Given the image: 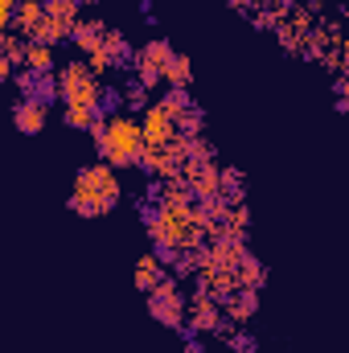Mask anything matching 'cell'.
<instances>
[{
  "label": "cell",
  "instance_id": "10",
  "mask_svg": "<svg viewBox=\"0 0 349 353\" xmlns=\"http://www.w3.org/2000/svg\"><path fill=\"white\" fill-rule=\"evenodd\" d=\"M41 12H46V21L54 25V33H58L62 41H70V29H74V21L83 17V8H79L74 0H41Z\"/></svg>",
  "mask_w": 349,
  "mask_h": 353
},
{
  "label": "cell",
  "instance_id": "6",
  "mask_svg": "<svg viewBox=\"0 0 349 353\" xmlns=\"http://www.w3.org/2000/svg\"><path fill=\"white\" fill-rule=\"evenodd\" d=\"M173 58V41L169 37H152L148 46H140L136 50V66H132V74L144 83V87H161L165 83V62Z\"/></svg>",
  "mask_w": 349,
  "mask_h": 353
},
{
  "label": "cell",
  "instance_id": "36",
  "mask_svg": "<svg viewBox=\"0 0 349 353\" xmlns=\"http://www.w3.org/2000/svg\"><path fill=\"white\" fill-rule=\"evenodd\" d=\"M74 4H79V8H94V4H99V0H74Z\"/></svg>",
  "mask_w": 349,
  "mask_h": 353
},
{
  "label": "cell",
  "instance_id": "29",
  "mask_svg": "<svg viewBox=\"0 0 349 353\" xmlns=\"http://www.w3.org/2000/svg\"><path fill=\"white\" fill-rule=\"evenodd\" d=\"M177 337L185 341V353H206V341H201V333H193L189 325H177Z\"/></svg>",
  "mask_w": 349,
  "mask_h": 353
},
{
  "label": "cell",
  "instance_id": "19",
  "mask_svg": "<svg viewBox=\"0 0 349 353\" xmlns=\"http://www.w3.org/2000/svg\"><path fill=\"white\" fill-rule=\"evenodd\" d=\"M304 21H296V17H288V21H279L271 33H275V41L283 46V54H300V46H304Z\"/></svg>",
  "mask_w": 349,
  "mask_h": 353
},
{
  "label": "cell",
  "instance_id": "16",
  "mask_svg": "<svg viewBox=\"0 0 349 353\" xmlns=\"http://www.w3.org/2000/svg\"><path fill=\"white\" fill-rule=\"evenodd\" d=\"M235 283H239V288H255V292L267 283V267H263L259 255H251V251L239 255V263H235Z\"/></svg>",
  "mask_w": 349,
  "mask_h": 353
},
{
  "label": "cell",
  "instance_id": "21",
  "mask_svg": "<svg viewBox=\"0 0 349 353\" xmlns=\"http://www.w3.org/2000/svg\"><path fill=\"white\" fill-rule=\"evenodd\" d=\"M189 83H193V62L173 50V58L165 62V87H189Z\"/></svg>",
  "mask_w": 349,
  "mask_h": 353
},
{
  "label": "cell",
  "instance_id": "33",
  "mask_svg": "<svg viewBox=\"0 0 349 353\" xmlns=\"http://www.w3.org/2000/svg\"><path fill=\"white\" fill-rule=\"evenodd\" d=\"M333 94H337V99H349V79L346 74H333Z\"/></svg>",
  "mask_w": 349,
  "mask_h": 353
},
{
  "label": "cell",
  "instance_id": "24",
  "mask_svg": "<svg viewBox=\"0 0 349 353\" xmlns=\"http://www.w3.org/2000/svg\"><path fill=\"white\" fill-rule=\"evenodd\" d=\"M25 66H29V70H46V74H54L58 62H54V50H50V46H29V50H25Z\"/></svg>",
  "mask_w": 349,
  "mask_h": 353
},
{
  "label": "cell",
  "instance_id": "30",
  "mask_svg": "<svg viewBox=\"0 0 349 353\" xmlns=\"http://www.w3.org/2000/svg\"><path fill=\"white\" fill-rule=\"evenodd\" d=\"M140 197L161 205V201H165V181H161V176H144V189H140Z\"/></svg>",
  "mask_w": 349,
  "mask_h": 353
},
{
  "label": "cell",
  "instance_id": "22",
  "mask_svg": "<svg viewBox=\"0 0 349 353\" xmlns=\"http://www.w3.org/2000/svg\"><path fill=\"white\" fill-rule=\"evenodd\" d=\"M226 350H230V353H259V337H255L251 329L235 325V329L226 333Z\"/></svg>",
  "mask_w": 349,
  "mask_h": 353
},
{
  "label": "cell",
  "instance_id": "1",
  "mask_svg": "<svg viewBox=\"0 0 349 353\" xmlns=\"http://www.w3.org/2000/svg\"><path fill=\"white\" fill-rule=\"evenodd\" d=\"M144 136H140V119L136 115H115L107 119V136H103V148H99V161H107L115 173L123 169H136L140 152H144Z\"/></svg>",
  "mask_w": 349,
  "mask_h": 353
},
{
  "label": "cell",
  "instance_id": "15",
  "mask_svg": "<svg viewBox=\"0 0 349 353\" xmlns=\"http://www.w3.org/2000/svg\"><path fill=\"white\" fill-rule=\"evenodd\" d=\"M41 0H17L12 4V12H8V29H17L21 37H29L37 25H41Z\"/></svg>",
  "mask_w": 349,
  "mask_h": 353
},
{
  "label": "cell",
  "instance_id": "14",
  "mask_svg": "<svg viewBox=\"0 0 349 353\" xmlns=\"http://www.w3.org/2000/svg\"><path fill=\"white\" fill-rule=\"evenodd\" d=\"M218 197H222L226 205H239V201L247 197V176H243V169L218 165Z\"/></svg>",
  "mask_w": 349,
  "mask_h": 353
},
{
  "label": "cell",
  "instance_id": "37",
  "mask_svg": "<svg viewBox=\"0 0 349 353\" xmlns=\"http://www.w3.org/2000/svg\"><path fill=\"white\" fill-rule=\"evenodd\" d=\"M4 41H8V29H4V33H0V54H4Z\"/></svg>",
  "mask_w": 349,
  "mask_h": 353
},
{
  "label": "cell",
  "instance_id": "9",
  "mask_svg": "<svg viewBox=\"0 0 349 353\" xmlns=\"http://www.w3.org/2000/svg\"><path fill=\"white\" fill-rule=\"evenodd\" d=\"M140 136H144V144L148 148H165V144H173V115L161 107V103H148V111L140 115Z\"/></svg>",
  "mask_w": 349,
  "mask_h": 353
},
{
  "label": "cell",
  "instance_id": "11",
  "mask_svg": "<svg viewBox=\"0 0 349 353\" xmlns=\"http://www.w3.org/2000/svg\"><path fill=\"white\" fill-rule=\"evenodd\" d=\"M107 21H99V17H79L74 21V29H70V46L74 50H83V54H94L99 46H103V37H107Z\"/></svg>",
  "mask_w": 349,
  "mask_h": 353
},
{
  "label": "cell",
  "instance_id": "8",
  "mask_svg": "<svg viewBox=\"0 0 349 353\" xmlns=\"http://www.w3.org/2000/svg\"><path fill=\"white\" fill-rule=\"evenodd\" d=\"M185 325H189L193 333H201V337H226V333L235 329V321H230L214 300H189Z\"/></svg>",
  "mask_w": 349,
  "mask_h": 353
},
{
  "label": "cell",
  "instance_id": "13",
  "mask_svg": "<svg viewBox=\"0 0 349 353\" xmlns=\"http://www.w3.org/2000/svg\"><path fill=\"white\" fill-rule=\"evenodd\" d=\"M12 128L21 136H41L46 132V107H37L29 99H17L12 103Z\"/></svg>",
  "mask_w": 349,
  "mask_h": 353
},
{
  "label": "cell",
  "instance_id": "2",
  "mask_svg": "<svg viewBox=\"0 0 349 353\" xmlns=\"http://www.w3.org/2000/svg\"><path fill=\"white\" fill-rule=\"evenodd\" d=\"M54 79H58V103L62 107H87L90 115H94V94H99L103 79L87 66V58H74V62L58 66Z\"/></svg>",
  "mask_w": 349,
  "mask_h": 353
},
{
  "label": "cell",
  "instance_id": "18",
  "mask_svg": "<svg viewBox=\"0 0 349 353\" xmlns=\"http://www.w3.org/2000/svg\"><path fill=\"white\" fill-rule=\"evenodd\" d=\"M115 115H123V90H119V83H99L94 119H115Z\"/></svg>",
  "mask_w": 349,
  "mask_h": 353
},
{
  "label": "cell",
  "instance_id": "34",
  "mask_svg": "<svg viewBox=\"0 0 349 353\" xmlns=\"http://www.w3.org/2000/svg\"><path fill=\"white\" fill-rule=\"evenodd\" d=\"M136 4H140V17H144L152 29H157V12H152V0H136Z\"/></svg>",
  "mask_w": 349,
  "mask_h": 353
},
{
  "label": "cell",
  "instance_id": "20",
  "mask_svg": "<svg viewBox=\"0 0 349 353\" xmlns=\"http://www.w3.org/2000/svg\"><path fill=\"white\" fill-rule=\"evenodd\" d=\"M165 275H169V271H165V267L152 259V251L136 259V288H140V292H152V288H157V283H161Z\"/></svg>",
  "mask_w": 349,
  "mask_h": 353
},
{
  "label": "cell",
  "instance_id": "5",
  "mask_svg": "<svg viewBox=\"0 0 349 353\" xmlns=\"http://www.w3.org/2000/svg\"><path fill=\"white\" fill-rule=\"evenodd\" d=\"M87 66L94 74H132V66H136V46L128 41V33L107 29L103 46H99L94 54H87Z\"/></svg>",
  "mask_w": 349,
  "mask_h": 353
},
{
  "label": "cell",
  "instance_id": "25",
  "mask_svg": "<svg viewBox=\"0 0 349 353\" xmlns=\"http://www.w3.org/2000/svg\"><path fill=\"white\" fill-rule=\"evenodd\" d=\"M25 50H29V41H25L21 33H8V41H4V58H8V66H12V70H21V66H25Z\"/></svg>",
  "mask_w": 349,
  "mask_h": 353
},
{
  "label": "cell",
  "instance_id": "3",
  "mask_svg": "<svg viewBox=\"0 0 349 353\" xmlns=\"http://www.w3.org/2000/svg\"><path fill=\"white\" fill-rule=\"evenodd\" d=\"M144 304H148V316H152L157 325H165V329L185 325L189 300H185V283H181L177 275H165L152 292H144Z\"/></svg>",
  "mask_w": 349,
  "mask_h": 353
},
{
  "label": "cell",
  "instance_id": "32",
  "mask_svg": "<svg viewBox=\"0 0 349 353\" xmlns=\"http://www.w3.org/2000/svg\"><path fill=\"white\" fill-rule=\"evenodd\" d=\"M226 4H230V8H235V12H243V17H251V12H255V8H259L263 0H226Z\"/></svg>",
  "mask_w": 349,
  "mask_h": 353
},
{
  "label": "cell",
  "instance_id": "7",
  "mask_svg": "<svg viewBox=\"0 0 349 353\" xmlns=\"http://www.w3.org/2000/svg\"><path fill=\"white\" fill-rule=\"evenodd\" d=\"M8 83H17L21 99H29V103H37V107H46V111H54V103H58V79H54V74L21 66V70H12Z\"/></svg>",
  "mask_w": 349,
  "mask_h": 353
},
{
  "label": "cell",
  "instance_id": "4",
  "mask_svg": "<svg viewBox=\"0 0 349 353\" xmlns=\"http://www.w3.org/2000/svg\"><path fill=\"white\" fill-rule=\"evenodd\" d=\"M74 189L79 193H87L99 201V210H103V218L119 205V197H123V185H119V173L107 165V161H99V165H83L79 169V181H74Z\"/></svg>",
  "mask_w": 349,
  "mask_h": 353
},
{
  "label": "cell",
  "instance_id": "26",
  "mask_svg": "<svg viewBox=\"0 0 349 353\" xmlns=\"http://www.w3.org/2000/svg\"><path fill=\"white\" fill-rule=\"evenodd\" d=\"M279 21H283V17H279V12H275V8H271V4H267V0H263L259 8H255V12H251V25H255V29H259V33H271V29H275V25H279Z\"/></svg>",
  "mask_w": 349,
  "mask_h": 353
},
{
  "label": "cell",
  "instance_id": "23",
  "mask_svg": "<svg viewBox=\"0 0 349 353\" xmlns=\"http://www.w3.org/2000/svg\"><path fill=\"white\" fill-rule=\"evenodd\" d=\"M169 115H181L185 107H193V94H189V87H165V94L157 99Z\"/></svg>",
  "mask_w": 349,
  "mask_h": 353
},
{
  "label": "cell",
  "instance_id": "28",
  "mask_svg": "<svg viewBox=\"0 0 349 353\" xmlns=\"http://www.w3.org/2000/svg\"><path fill=\"white\" fill-rule=\"evenodd\" d=\"M70 210H74L79 218H103V210H99V201H94V197H87V193H79V189L70 193Z\"/></svg>",
  "mask_w": 349,
  "mask_h": 353
},
{
  "label": "cell",
  "instance_id": "35",
  "mask_svg": "<svg viewBox=\"0 0 349 353\" xmlns=\"http://www.w3.org/2000/svg\"><path fill=\"white\" fill-rule=\"evenodd\" d=\"M8 79H12V66H8V58L0 54V83H8Z\"/></svg>",
  "mask_w": 349,
  "mask_h": 353
},
{
  "label": "cell",
  "instance_id": "17",
  "mask_svg": "<svg viewBox=\"0 0 349 353\" xmlns=\"http://www.w3.org/2000/svg\"><path fill=\"white\" fill-rule=\"evenodd\" d=\"M119 90H123V111H136V115H144V111H148L152 90L144 87L136 74H119Z\"/></svg>",
  "mask_w": 349,
  "mask_h": 353
},
{
  "label": "cell",
  "instance_id": "31",
  "mask_svg": "<svg viewBox=\"0 0 349 353\" xmlns=\"http://www.w3.org/2000/svg\"><path fill=\"white\" fill-rule=\"evenodd\" d=\"M136 214H140V222H144V226H157V218H161V205L140 197V201H136Z\"/></svg>",
  "mask_w": 349,
  "mask_h": 353
},
{
  "label": "cell",
  "instance_id": "27",
  "mask_svg": "<svg viewBox=\"0 0 349 353\" xmlns=\"http://www.w3.org/2000/svg\"><path fill=\"white\" fill-rule=\"evenodd\" d=\"M90 119H94V115H90L87 107H62V123H66L70 132H87Z\"/></svg>",
  "mask_w": 349,
  "mask_h": 353
},
{
  "label": "cell",
  "instance_id": "12",
  "mask_svg": "<svg viewBox=\"0 0 349 353\" xmlns=\"http://www.w3.org/2000/svg\"><path fill=\"white\" fill-rule=\"evenodd\" d=\"M222 312H226L235 325H247V321L259 312V292H255V288H235V292L222 300Z\"/></svg>",
  "mask_w": 349,
  "mask_h": 353
}]
</instances>
